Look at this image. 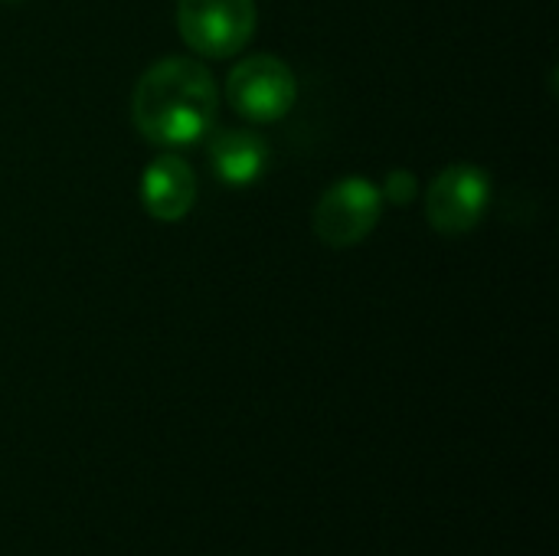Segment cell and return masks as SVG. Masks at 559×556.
Returning <instances> with one entry per match:
<instances>
[{
	"mask_svg": "<svg viewBox=\"0 0 559 556\" xmlns=\"http://www.w3.org/2000/svg\"><path fill=\"white\" fill-rule=\"evenodd\" d=\"M219 92L213 72L183 56L154 62L134 85L131 118L144 141L157 147H187L216 125Z\"/></svg>",
	"mask_w": 559,
	"mask_h": 556,
	"instance_id": "cell-1",
	"label": "cell"
},
{
	"mask_svg": "<svg viewBox=\"0 0 559 556\" xmlns=\"http://www.w3.org/2000/svg\"><path fill=\"white\" fill-rule=\"evenodd\" d=\"M252 0H177V29L183 43L206 59H229L255 33Z\"/></svg>",
	"mask_w": 559,
	"mask_h": 556,
	"instance_id": "cell-2",
	"label": "cell"
},
{
	"mask_svg": "<svg viewBox=\"0 0 559 556\" xmlns=\"http://www.w3.org/2000/svg\"><path fill=\"white\" fill-rule=\"evenodd\" d=\"M380 213H383L380 187L370 184L367 177H344L321 193L311 226L324 246L350 249L377 229Z\"/></svg>",
	"mask_w": 559,
	"mask_h": 556,
	"instance_id": "cell-3",
	"label": "cell"
},
{
	"mask_svg": "<svg viewBox=\"0 0 559 556\" xmlns=\"http://www.w3.org/2000/svg\"><path fill=\"white\" fill-rule=\"evenodd\" d=\"M229 105L249 121H278L292 111L298 98V82L288 62L278 56H249L226 79Z\"/></svg>",
	"mask_w": 559,
	"mask_h": 556,
	"instance_id": "cell-4",
	"label": "cell"
},
{
	"mask_svg": "<svg viewBox=\"0 0 559 556\" xmlns=\"http://www.w3.org/2000/svg\"><path fill=\"white\" fill-rule=\"evenodd\" d=\"M491 203V177L475 164L445 167L426 193V220L442 236L472 233Z\"/></svg>",
	"mask_w": 559,
	"mask_h": 556,
	"instance_id": "cell-5",
	"label": "cell"
},
{
	"mask_svg": "<svg viewBox=\"0 0 559 556\" xmlns=\"http://www.w3.org/2000/svg\"><path fill=\"white\" fill-rule=\"evenodd\" d=\"M141 203L157 223H180L197 203V174L177 154H160L141 177Z\"/></svg>",
	"mask_w": 559,
	"mask_h": 556,
	"instance_id": "cell-6",
	"label": "cell"
},
{
	"mask_svg": "<svg viewBox=\"0 0 559 556\" xmlns=\"http://www.w3.org/2000/svg\"><path fill=\"white\" fill-rule=\"evenodd\" d=\"M210 161H213V174L226 184V187H252L255 180H262L265 167H269V144L262 134L246 131V128H223V131H210Z\"/></svg>",
	"mask_w": 559,
	"mask_h": 556,
	"instance_id": "cell-7",
	"label": "cell"
},
{
	"mask_svg": "<svg viewBox=\"0 0 559 556\" xmlns=\"http://www.w3.org/2000/svg\"><path fill=\"white\" fill-rule=\"evenodd\" d=\"M416 193H419V177L413 170H403V167L390 170L383 187H380L383 203H393V206H409L416 200Z\"/></svg>",
	"mask_w": 559,
	"mask_h": 556,
	"instance_id": "cell-8",
	"label": "cell"
},
{
	"mask_svg": "<svg viewBox=\"0 0 559 556\" xmlns=\"http://www.w3.org/2000/svg\"><path fill=\"white\" fill-rule=\"evenodd\" d=\"M0 3H23V0H0Z\"/></svg>",
	"mask_w": 559,
	"mask_h": 556,
	"instance_id": "cell-9",
	"label": "cell"
}]
</instances>
